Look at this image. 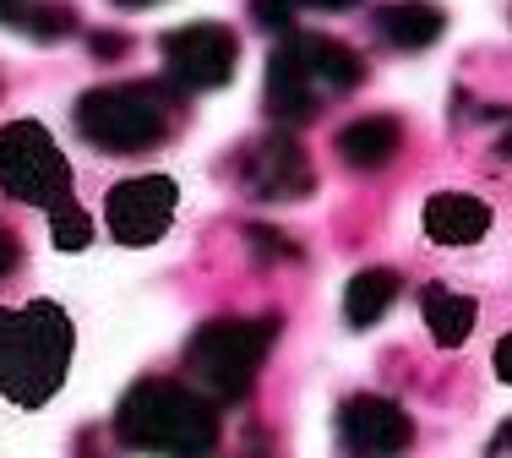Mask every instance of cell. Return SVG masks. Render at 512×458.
<instances>
[{
  "instance_id": "6da1fadb",
  "label": "cell",
  "mask_w": 512,
  "mask_h": 458,
  "mask_svg": "<svg viewBox=\"0 0 512 458\" xmlns=\"http://www.w3.org/2000/svg\"><path fill=\"white\" fill-rule=\"evenodd\" d=\"M71 349H77V328L66 306L55 300L0 306V393L22 409L50 404L71 371Z\"/></svg>"
},
{
  "instance_id": "7a4b0ae2",
  "label": "cell",
  "mask_w": 512,
  "mask_h": 458,
  "mask_svg": "<svg viewBox=\"0 0 512 458\" xmlns=\"http://www.w3.org/2000/svg\"><path fill=\"white\" fill-rule=\"evenodd\" d=\"M115 431L126 448L207 453L218 442V415L186 382H137L115 409Z\"/></svg>"
},
{
  "instance_id": "3957f363",
  "label": "cell",
  "mask_w": 512,
  "mask_h": 458,
  "mask_svg": "<svg viewBox=\"0 0 512 458\" xmlns=\"http://www.w3.org/2000/svg\"><path fill=\"white\" fill-rule=\"evenodd\" d=\"M77 131L104 153H142L175 131V93L158 82H109L77 99Z\"/></svg>"
},
{
  "instance_id": "277c9868",
  "label": "cell",
  "mask_w": 512,
  "mask_h": 458,
  "mask_svg": "<svg viewBox=\"0 0 512 458\" xmlns=\"http://www.w3.org/2000/svg\"><path fill=\"white\" fill-rule=\"evenodd\" d=\"M365 77L360 55L344 50L338 39H311L295 33L273 60H267V104L278 120H306L322 99L349 93Z\"/></svg>"
},
{
  "instance_id": "5b68a950",
  "label": "cell",
  "mask_w": 512,
  "mask_h": 458,
  "mask_svg": "<svg viewBox=\"0 0 512 458\" xmlns=\"http://www.w3.org/2000/svg\"><path fill=\"white\" fill-rule=\"evenodd\" d=\"M0 191L17 202H33L44 213L71 197V164L39 120L0 126Z\"/></svg>"
},
{
  "instance_id": "8992f818",
  "label": "cell",
  "mask_w": 512,
  "mask_h": 458,
  "mask_svg": "<svg viewBox=\"0 0 512 458\" xmlns=\"http://www.w3.org/2000/svg\"><path fill=\"white\" fill-rule=\"evenodd\" d=\"M273 322H207L186 344V371L213 393H246L262 355L273 349Z\"/></svg>"
},
{
  "instance_id": "52a82bcc",
  "label": "cell",
  "mask_w": 512,
  "mask_h": 458,
  "mask_svg": "<svg viewBox=\"0 0 512 458\" xmlns=\"http://www.w3.org/2000/svg\"><path fill=\"white\" fill-rule=\"evenodd\" d=\"M180 208V191L169 175H137V180H120L104 202V224L120 246H153V240L169 235Z\"/></svg>"
},
{
  "instance_id": "ba28073f",
  "label": "cell",
  "mask_w": 512,
  "mask_h": 458,
  "mask_svg": "<svg viewBox=\"0 0 512 458\" xmlns=\"http://www.w3.org/2000/svg\"><path fill=\"white\" fill-rule=\"evenodd\" d=\"M235 60H240V44L224 22H191V28H175L164 33V66L180 88H224L235 77Z\"/></svg>"
},
{
  "instance_id": "9c48e42d",
  "label": "cell",
  "mask_w": 512,
  "mask_h": 458,
  "mask_svg": "<svg viewBox=\"0 0 512 458\" xmlns=\"http://www.w3.org/2000/svg\"><path fill=\"white\" fill-rule=\"evenodd\" d=\"M240 180H246V191L262 202H300L316 191V170H311L306 148H300L295 137H267V142H256V148H246Z\"/></svg>"
},
{
  "instance_id": "30bf717a",
  "label": "cell",
  "mask_w": 512,
  "mask_h": 458,
  "mask_svg": "<svg viewBox=\"0 0 512 458\" xmlns=\"http://www.w3.org/2000/svg\"><path fill=\"white\" fill-rule=\"evenodd\" d=\"M338 431H344V442L360 453H398V448H409V437H414L404 409L393 399H376V393L349 399L344 415H338Z\"/></svg>"
},
{
  "instance_id": "8fae6325",
  "label": "cell",
  "mask_w": 512,
  "mask_h": 458,
  "mask_svg": "<svg viewBox=\"0 0 512 458\" xmlns=\"http://www.w3.org/2000/svg\"><path fill=\"white\" fill-rule=\"evenodd\" d=\"M420 224L436 246H474V240L491 235V208L480 197H469V191H436L425 202Z\"/></svg>"
},
{
  "instance_id": "7c38bea8",
  "label": "cell",
  "mask_w": 512,
  "mask_h": 458,
  "mask_svg": "<svg viewBox=\"0 0 512 458\" xmlns=\"http://www.w3.org/2000/svg\"><path fill=\"white\" fill-rule=\"evenodd\" d=\"M420 317H425V328H431L436 344H442V349H458V344L474 333L480 306H474L469 295H458V289H447V284H425V289H420Z\"/></svg>"
},
{
  "instance_id": "4fadbf2b",
  "label": "cell",
  "mask_w": 512,
  "mask_h": 458,
  "mask_svg": "<svg viewBox=\"0 0 512 458\" xmlns=\"http://www.w3.org/2000/svg\"><path fill=\"white\" fill-rule=\"evenodd\" d=\"M398 142H404V126H398L393 115H360L338 131V153H344L349 164H360V170H382L398 153Z\"/></svg>"
},
{
  "instance_id": "5bb4252c",
  "label": "cell",
  "mask_w": 512,
  "mask_h": 458,
  "mask_svg": "<svg viewBox=\"0 0 512 458\" xmlns=\"http://www.w3.org/2000/svg\"><path fill=\"white\" fill-rule=\"evenodd\" d=\"M376 28H382V39L393 44V50H425V44L442 39L447 17L436 6H425V0H404V6H387L382 17H376Z\"/></svg>"
},
{
  "instance_id": "9a60e30c",
  "label": "cell",
  "mask_w": 512,
  "mask_h": 458,
  "mask_svg": "<svg viewBox=\"0 0 512 458\" xmlns=\"http://www.w3.org/2000/svg\"><path fill=\"white\" fill-rule=\"evenodd\" d=\"M393 300H398V279H393V273H382V268L355 273V279H349V295H344V317L355 322V328H371V322L387 317Z\"/></svg>"
},
{
  "instance_id": "2e32d148",
  "label": "cell",
  "mask_w": 512,
  "mask_h": 458,
  "mask_svg": "<svg viewBox=\"0 0 512 458\" xmlns=\"http://www.w3.org/2000/svg\"><path fill=\"white\" fill-rule=\"evenodd\" d=\"M0 22L33 39H60L71 33V6H33V0H0Z\"/></svg>"
},
{
  "instance_id": "e0dca14e",
  "label": "cell",
  "mask_w": 512,
  "mask_h": 458,
  "mask_svg": "<svg viewBox=\"0 0 512 458\" xmlns=\"http://www.w3.org/2000/svg\"><path fill=\"white\" fill-rule=\"evenodd\" d=\"M50 240L60 251H82L93 240V219H88V208H82V202H55L50 208Z\"/></svg>"
},
{
  "instance_id": "ac0fdd59",
  "label": "cell",
  "mask_w": 512,
  "mask_h": 458,
  "mask_svg": "<svg viewBox=\"0 0 512 458\" xmlns=\"http://www.w3.org/2000/svg\"><path fill=\"white\" fill-rule=\"evenodd\" d=\"M289 11H295L289 0H251V17L273 33H289Z\"/></svg>"
},
{
  "instance_id": "d6986e66",
  "label": "cell",
  "mask_w": 512,
  "mask_h": 458,
  "mask_svg": "<svg viewBox=\"0 0 512 458\" xmlns=\"http://www.w3.org/2000/svg\"><path fill=\"white\" fill-rule=\"evenodd\" d=\"M22 262V251H17V235H0V279H6L11 268Z\"/></svg>"
},
{
  "instance_id": "ffe728a7",
  "label": "cell",
  "mask_w": 512,
  "mask_h": 458,
  "mask_svg": "<svg viewBox=\"0 0 512 458\" xmlns=\"http://www.w3.org/2000/svg\"><path fill=\"white\" fill-rule=\"evenodd\" d=\"M289 6H316V11H344V6H355V0H289Z\"/></svg>"
},
{
  "instance_id": "44dd1931",
  "label": "cell",
  "mask_w": 512,
  "mask_h": 458,
  "mask_svg": "<svg viewBox=\"0 0 512 458\" xmlns=\"http://www.w3.org/2000/svg\"><path fill=\"white\" fill-rule=\"evenodd\" d=\"M93 55H120V39H93Z\"/></svg>"
},
{
  "instance_id": "7402d4cb",
  "label": "cell",
  "mask_w": 512,
  "mask_h": 458,
  "mask_svg": "<svg viewBox=\"0 0 512 458\" xmlns=\"http://www.w3.org/2000/svg\"><path fill=\"white\" fill-rule=\"evenodd\" d=\"M115 6H153V0H115Z\"/></svg>"
}]
</instances>
